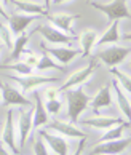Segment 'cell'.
<instances>
[{"label": "cell", "instance_id": "6da1fadb", "mask_svg": "<svg viewBox=\"0 0 131 155\" xmlns=\"http://www.w3.org/2000/svg\"><path fill=\"white\" fill-rule=\"evenodd\" d=\"M67 99V117L70 123H77L80 120V115L88 109L91 96L85 91L83 87L70 88L66 91Z\"/></svg>", "mask_w": 131, "mask_h": 155}, {"label": "cell", "instance_id": "7a4b0ae2", "mask_svg": "<svg viewBox=\"0 0 131 155\" xmlns=\"http://www.w3.org/2000/svg\"><path fill=\"white\" fill-rule=\"evenodd\" d=\"M90 5L94 10L101 11L102 15L107 18V21H122L129 18V5L128 0H112L109 3L102 2H90Z\"/></svg>", "mask_w": 131, "mask_h": 155}, {"label": "cell", "instance_id": "3957f363", "mask_svg": "<svg viewBox=\"0 0 131 155\" xmlns=\"http://www.w3.org/2000/svg\"><path fill=\"white\" fill-rule=\"evenodd\" d=\"M18 117H15V130H16V144L18 149L21 150L24 147L27 137L32 133V114H34V107H27L24 109H18L16 110Z\"/></svg>", "mask_w": 131, "mask_h": 155}, {"label": "cell", "instance_id": "277c9868", "mask_svg": "<svg viewBox=\"0 0 131 155\" xmlns=\"http://www.w3.org/2000/svg\"><path fill=\"white\" fill-rule=\"evenodd\" d=\"M94 58H98L101 62H104V64L112 69L118 64H122L129 56V48L128 47H118V45H109V47L106 48H98L94 51Z\"/></svg>", "mask_w": 131, "mask_h": 155}, {"label": "cell", "instance_id": "5b68a950", "mask_svg": "<svg viewBox=\"0 0 131 155\" xmlns=\"http://www.w3.org/2000/svg\"><path fill=\"white\" fill-rule=\"evenodd\" d=\"M0 99L3 101L5 107H31L32 101L21 93V90L11 87L10 83H5L0 80Z\"/></svg>", "mask_w": 131, "mask_h": 155}, {"label": "cell", "instance_id": "8992f818", "mask_svg": "<svg viewBox=\"0 0 131 155\" xmlns=\"http://www.w3.org/2000/svg\"><path fill=\"white\" fill-rule=\"evenodd\" d=\"M45 130H50L53 133L59 134L66 139H87L88 134L85 133L83 130L77 128L75 123H70V122H64V120H50L48 125L45 126Z\"/></svg>", "mask_w": 131, "mask_h": 155}, {"label": "cell", "instance_id": "52a82bcc", "mask_svg": "<svg viewBox=\"0 0 131 155\" xmlns=\"http://www.w3.org/2000/svg\"><path fill=\"white\" fill-rule=\"evenodd\" d=\"M96 67H98L96 61H94V59H91L87 66H83L82 69H78V71H75L74 74H70V75L67 77L66 82L59 87V91H67V90H70V88L83 87V83H87L88 80L93 77V74H94V71H96Z\"/></svg>", "mask_w": 131, "mask_h": 155}, {"label": "cell", "instance_id": "ba28073f", "mask_svg": "<svg viewBox=\"0 0 131 155\" xmlns=\"http://www.w3.org/2000/svg\"><path fill=\"white\" fill-rule=\"evenodd\" d=\"M10 78H13L15 83L19 85L21 88V93L22 94H27V93H32L35 91L37 88L43 87V85H48V83H53L54 82V77H45V75H37V74H29V75H11Z\"/></svg>", "mask_w": 131, "mask_h": 155}, {"label": "cell", "instance_id": "9c48e42d", "mask_svg": "<svg viewBox=\"0 0 131 155\" xmlns=\"http://www.w3.org/2000/svg\"><path fill=\"white\" fill-rule=\"evenodd\" d=\"M43 18H47L50 21V26H53L54 29L61 31L62 34L74 37V22L77 19H80V15H74V13H48L43 15Z\"/></svg>", "mask_w": 131, "mask_h": 155}, {"label": "cell", "instance_id": "30bf717a", "mask_svg": "<svg viewBox=\"0 0 131 155\" xmlns=\"http://www.w3.org/2000/svg\"><path fill=\"white\" fill-rule=\"evenodd\" d=\"M38 137L45 142L48 150H51L54 155H69V142H67L66 137L45 128L38 130Z\"/></svg>", "mask_w": 131, "mask_h": 155}, {"label": "cell", "instance_id": "8fae6325", "mask_svg": "<svg viewBox=\"0 0 131 155\" xmlns=\"http://www.w3.org/2000/svg\"><path fill=\"white\" fill-rule=\"evenodd\" d=\"M35 32H38L43 37V40L53 47H69L72 43L74 37L67 35V34H62L61 31L54 29L53 26L50 24H40L35 27Z\"/></svg>", "mask_w": 131, "mask_h": 155}, {"label": "cell", "instance_id": "7c38bea8", "mask_svg": "<svg viewBox=\"0 0 131 155\" xmlns=\"http://www.w3.org/2000/svg\"><path fill=\"white\" fill-rule=\"evenodd\" d=\"M15 115H16V110L13 107H8L7 110V118L2 125V142L13 153H18L19 149H18V144H16V130H15Z\"/></svg>", "mask_w": 131, "mask_h": 155}, {"label": "cell", "instance_id": "4fadbf2b", "mask_svg": "<svg viewBox=\"0 0 131 155\" xmlns=\"http://www.w3.org/2000/svg\"><path fill=\"white\" fill-rule=\"evenodd\" d=\"M42 48L45 50V53L48 56H51L58 64H62V66L69 64V62H72L75 58H78L82 54L80 50H75L70 47H47L43 42H42Z\"/></svg>", "mask_w": 131, "mask_h": 155}, {"label": "cell", "instance_id": "5bb4252c", "mask_svg": "<svg viewBox=\"0 0 131 155\" xmlns=\"http://www.w3.org/2000/svg\"><path fill=\"white\" fill-rule=\"evenodd\" d=\"M129 147V137H122L117 141H107V142H98L91 155H120Z\"/></svg>", "mask_w": 131, "mask_h": 155}, {"label": "cell", "instance_id": "9a60e30c", "mask_svg": "<svg viewBox=\"0 0 131 155\" xmlns=\"http://www.w3.org/2000/svg\"><path fill=\"white\" fill-rule=\"evenodd\" d=\"M38 18L42 16H37V15H22V13H13L8 16V29L11 32V35H21L24 34L26 29L29 27L34 21H37Z\"/></svg>", "mask_w": 131, "mask_h": 155}, {"label": "cell", "instance_id": "2e32d148", "mask_svg": "<svg viewBox=\"0 0 131 155\" xmlns=\"http://www.w3.org/2000/svg\"><path fill=\"white\" fill-rule=\"evenodd\" d=\"M32 96H34V114H32V130L35 128H40V126H47L50 122V115L45 109L43 104V99H42V94L40 91L35 90L32 91Z\"/></svg>", "mask_w": 131, "mask_h": 155}, {"label": "cell", "instance_id": "e0dca14e", "mask_svg": "<svg viewBox=\"0 0 131 155\" xmlns=\"http://www.w3.org/2000/svg\"><path fill=\"white\" fill-rule=\"evenodd\" d=\"M122 122H123L122 117H109V115H101V114H98L96 117L83 118L80 123L83 126H90V128L98 130V131H107L109 128H112V126H115Z\"/></svg>", "mask_w": 131, "mask_h": 155}, {"label": "cell", "instance_id": "ac0fdd59", "mask_svg": "<svg viewBox=\"0 0 131 155\" xmlns=\"http://www.w3.org/2000/svg\"><path fill=\"white\" fill-rule=\"evenodd\" d=\"M112 101H113V97H112V87H110V85H104V87L99 88L98 93L90 99V106L88 107H91L96 114H99L102 109L110 107Z\"/></svg>", "mask_w": 131, "mask_h": 155}, {"label": "cell", "instance_id": "d6986e66", "mask_svg": "<svg viewBox=\"0 0 131 155\" xmlns=\"http://www.w3.org/2000/svg\"><path fill=\"white\" fill-rule=\"evenodd\" d=\"M122 40L120 37V21H112L109 29H107L102 35L99 37V40H96V48H102L104 45H115Z\"/></svg>", "mask_w": 131, "mask_h": 155}, {"label": "cell", "instance_id": "ffe728a7", "mask_svg": "<svg viewBox=\"0 0 131 155\" xmlns=\"http://www.w3.org/2000/svg\"><path fill=\"white\" fill-rule=\"evenodd\" d=\"M10 3L22 15H37V16H43L48 11L43 8V5L37 3V2H27V0H10Z\"/></svg>", "mask_w": 131, "mask_h": 155}, {"label": "cell", "instance_id": "44dd1931", "mask_svg": "<svg viewBox=\"0 0 131 155\" xmlns=\"http://www.w3.org/2000/svg\"><path fill=\"white\" fill-rule=\"evenodd\" d=\"M112 87V93H115V99H117V104H118V110L123 115V120H129V94H126L125 91L120 88L115 80H112L110 83Z\"/></svg>", "mask_w": 131, "mask_h": 155}, {"label": "cell", "instance_id": "7402d4cb", "mask_svg": "<svg viewBox=\"0 0 131 155\" xmlns=\"http://www.w3.org/2000/svg\"><path fill=\"white\" fill-rule=\"evenodd\" d=\"M96 40H98V32L94 29H85L80 35H78V42H80V51L83 56H90L93 51Z\"/></svg>", "mask_w": 131, "mask_h": 155}, {"label": "cell", "instance_id": "603a6c76", "mask_svg": "<svg viewBox=\"0 0 131 155\" xmlns=\"http://www.w3.org/2000/svg\"><path fill=\"white\" fill-rule=\"evenodd\" d=\"M129 130V120H123L122 123H118L115 126H112L107 131H104V134L99 137V142H107V141H117L122 139L123 134Z\"/></svg>", "mask_w": 131, "mask_h": 155}, {"label": "cell", "instance_id": "cb8c5ba5", "mask_svg": "<svg viewBox=\"0 0 131 155\" xmlns=\"http://www.w3.org/2000/svg\"><path fill=\"white\" fill-rule=\"evenodd\" d=\"M29 42V35L24 32L18 35L15 40H13V47H11V54H10V61H19L22 51L26 50V45Z\"/></svg>", "mask_w": 131, "mask_h": 155}, {"label": "cell", "instance_id": "d4e9b609", "mask_svg": "<svg viewBox=\"0 0 131 155\" xmlns=\"http://www.w3.org/2000/svg\"><path fill=\"white\" fill-rule=\"evenodd\" d=\"M35 69H37V71H40V72H47V71H59V72H64V71H66L64 66L58 64V62L51 58V56H48L47 53L40 56V59H38Z\"/></svg>", "mask_w": 131, "mask_h": 155}, {"label": "cell", "instance_id": "484cf974", "mask_svg": "<svg viewBox=\"0 0 131 155\" xmlns=\"http://www.w3.org/2000/svg\"><path fill=\"white\" fill-rule=\"evenodd\" d=\"M110 74L115 77L113 80H115V82L120 85V88H122L126 94H129V91H131V78H129L128 74L122 72L120 69H117V67H112V69H110Z\"/></svg>", "mask_w": 131, "mask_h": 155}, {"label": "cell", "instance_id": "4316f807", "mask_svg": "<svg viewBox=\"0 0 131 155\" xmlns=\"http://www.w3.org/2000/svg\"><path fill=\"white\" fill-rule=\"evenodd\" d=\"M0 69L15 72V75H29V74H32V71H34V69H31L29 66L22 64L21 61L15 62V64H8V66H0Z\"/></svg>", "mask_w": 131, "mask_h": 155}, {"label": "cell", "instance_id": "83f0119b", "mask_svg": "<svg viewBox=\"0 0 131 155\" xmlns=\"http://www.w3.org/2000/svg\"><path fill=\"white\" fill-rule=\"evenodd\" d=\"M38 59H40V54L35 53L34 50H24V51H22V54H21V58H19V61L22 62V64L29 66L31 69H35Z\"/></svg>", "mask_w": 131, "mask_h": 155}, {"label": "cell", "instance_id": "f1b7e54d", "mask_svg": "<svg viewBox=\"0 0 131 155\" xmlns=\"http://www.w3.org/2000/svg\"><path fill=\"white\" fill-rule=\"evenodd\" d=\"M0 43L7 50H11V47H13V35L2 19H0Z\"/></svg>", "mask_w": 131, "mask_h": 155}, {"label": "cell", "instance_id": "f546056e", "mask_svg": "<svg viewBox=\"0 0 131 155\" xmlns=\"http://www.w3.org/2000/svg\"><path fill=\"white\" fill-rule=\"evenodd\" d=\"M45 109H47L48 115H58V114L62 110V101L59 99H51V101H45Z\"/></svg>", "mask_w": 131, "mask_h": 155}, {"label": "cell", "instance_id": "4dcf8cb0", "mask_svg": "<svg viewBox=\"0 0 131 155\" xmlns=\"http://www.w3.org/2000/svg\"><path fill=\"white\" fill-rule=\"evenodd\" d=\"M32 150H34V155H50L48 147L45 146V142L40 139V137H37V139L34 141V147H32Z\"/></svg>", "mask_w": 131, "mask_h": 155}, {"label": "cell", "instance_id": "1f68e13d", "mask_svg": "<svg viewBox=\"0 0 131 155\" xmlns=\"http://www.w3.org/2000/svg\"><path fill=\"white\" fill-rule=\"evenodd\" d=\"M59 88H51V87H47L43 91H42V99H45V101H51V99H58L59 97Z\"/></svg>", "mask_w": 131, "mask_h": 155}, {"label": "cell", "instance_id": "d6a6232c", "mask_svg": "<svg viewBox=\"0 0 131 155\" xmlns=\"http://www.w3.org/2000/svg\"><path fill=\"white\" fill-rule=\"evenodd\" d=\"M85 146H87V139H80V141H78V144H77V147H75V150L72 152V155H83Z\"/></svg>", "mask_w": 131, "mask_h": 155}, {"label": "cell", "instance_id": "836d02e7", "mask_svg": "<svg viewBox=\"0 0 131 155\" xmlns=\"http://www.w3.org/2000/svg\"><path fill=\"white\" fill-rule=\"evenodd\" d=\"M0 155H11V150L3 144L2 141H0Z\"/></svg>", "mask_w": 131, "mask_h": 155}, {"label": "cell", "instance_id": "e575fe53", "mask_svg": "<svg viewBox=\"0 0 131 155\" xmlns=\"http://www.w3.org/2000/svg\"><path fill=\"white\" fill-rule=\"evenodd\" d=\"M8 13H7V10H5V7L2 5V2H0V18H3V19H8Z\"/></svg>", "mask_w": 131, "mask_h": 155}, {"label": "cell", "instance_id": "d590c367", "mask_svg": "<svg viewBox=\"0 0 131 155\" xmlns=\"http://www.w3.org/2000/svg\"><path fill=\"white\" fill-rule=\"evenodd\" d=\"M67 2H70V0H51V5H62V3H67Z\"/></svg>", "mask_w": 131, "mask_h": 155}, {"label": "cell", "instance_id": "8d00e7d4", "mask_svg": "<svg viewBox=\"0 0 131 155\" xmlns=\"http://www.w3.org/2000/svg\"><path fill=\"white\" fill-rule=\"evenodd\" d=\"M43 8L47 10V11H50V8H51V0H43Z\"/></svg>", "mask_w": 131, "mask_h": 155}, {"label": "cell", "instance_id": "74e56055", "mask_svg": "<svg viewBox=\"0 0 131 155\" xmlns=\"http://www.w3.org/2000/svg\"><path fill=\"white\" fill-rule=\"evenodd\" d=\"M8 3H10V0H3V2H2V5H3V7H7Z\"/></svg>", "mask_w": 131, "mask_h": 155}, {"label": "cell", "instance_id": "f35d334b", "mask_svg": "<svg viewBox=\"0 0 131 155\" xmlns=\"http://www.w3.org/2000/svg\"><path fill=\"white\" fill-rule=\"evenodd\" d=\"M90 2H93V0H88V3H90Z\"/></svg>", "mask_w": 131, "mask_h": 155}]
</instances>
